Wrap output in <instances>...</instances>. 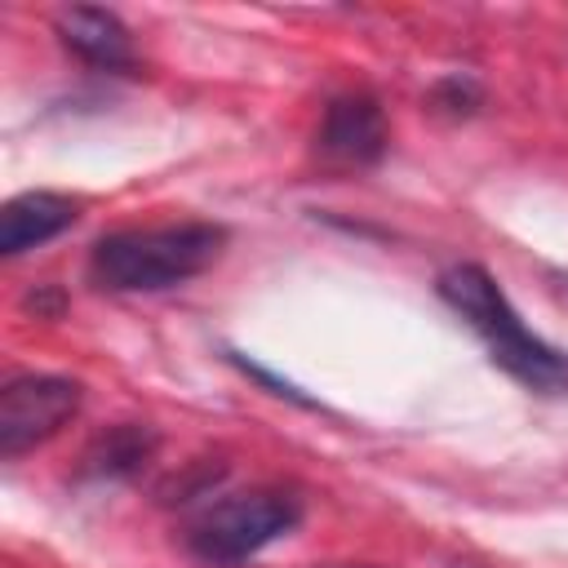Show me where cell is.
<instances>
[{"mask_svg":"<svg viewBox=\"0 0 568 568\" xmlns=\"http://www.w3.org/2000/svg\"><path fill=\"white\" fill-rule=\"evenodd\" d=\"M226 248V231L213 222L133 226L102 235L89 253V280L106 293H160L204 275Z\"/></svg>","mask_w":568,"mask_h":568,"instance_id":"6da1fadb","label":"cell"},{"mask_svg":"<svg viewBox=\"0 0 568 568\" xmlns=\"http://www.w3.org/2000/svg\"><path fill=\"white\" fill-rule=\"evenodd\" d=\"M439 297L484 337L493 364H501L515 382L532 386V390H568V359L559 351H550L506 302V293L497 288V280L475 266V262H457L439 275Z\"/></svg>","mask_w":568,"mask_h":568,"instance_id":"7a4b0ae2","label":"cell"},{"mask_svg":"<svg viewBox=\"0 0 568 568\" xmlns=\"http://www.w3.org/2000/svg\"><path fill=\"white\" fill-rule=\"evenodd\" d=\"M302 519V501L288 488H248L213 501L186 532L195 559L213 568H235L266 550L271 541L288 537Z\"/></svg>","mask_w":568,"mask_h":568,"instance_id":"3957f363","label":"cell"},{"mask_svg":"<svg viewBox=\"0 0 568 568\" xmlns=\"http://www.w3.org/2000/svg\"><path fill=\"white\" fill-rule=\"evenodd\" d=\"M80 382L53 373L9 377L0 390V457H18L58 435L80 408Z\"/></svg>","mask_w":568,"mask_h":568,"instance_id":"277c9868","label":"cell"},{"mask_svg":"<svg viewBox=\"0 0 568 568\" xmlns=\"http://www.w3.org/2000/svg\"><path fill=\"white\" fill-rule=\"evenodd\" d=\"M320 151L337 164H373L386 151V115L373 98L346 93L333 98L320 124Z\"/></svg>","mask_w":568,"mask_h":568,"instance_id":"5b68a950","label":"cell"},{"mask_svg":"<svg viewBox=\"0 0 568 568\" xmlns=\"http://www.w3.org/2000/svg\"><path fill=\"white\" fill-rule=\"evenodd\" d=\"M53 31H58L62 44H67L71 53H80L89 67H106V71H124V67H133V40H129V27H124L111 9H98V4H71V9H58Z\"/></svg>","mask_w":568,"mask_h":568,"instance_id":"8992f818","label":"cell"},{"mask_svg":"<svg viewBox=\"0 0 568 568\" xmlns=\"http://www.w3.org/2000/svg\"><path fill=\"white\" fill-rule=\"evenodd\" d=\"M80 217V204L58 191H22L0 209V253L18 257L53 235H62Z\"/></svg>","mask_w":568,"mask_h":568,"instance_id":"52a82bcc","label":"cell"},{"mask_svg":"<svg viewBox=\"0 0 568 568\" xmlns=\"http://www.w3.org/2000/svg\"><path fill=\"white\" fill-rule=\"evenodd\" d=\"M155 453V435L146 426H133V422H120V426H106L89 453H84V475H98V479H129L138 475Z\"/></svg>","mask_w":568,"mask_h":568,"instance_id":"ba28073f","label":"cell"},{"mask_svg":"<svg viewBox=\"0 0 568 568\" xmlns=\"http://www.w3.org/2000/svg\"><path fill=\"white\" fill-rule=\"evenodd\" d=\"M435 102H439L444 111H453V115H470V111L479 106V89H475V80L453 75V80L435 84Z\"/></svg>","mask_w":568,"mask_h":568,"instance_id":"9c48e42d","label":"cell"}]
</instances>
